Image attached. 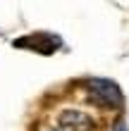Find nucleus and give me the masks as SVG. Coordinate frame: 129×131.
Masks as SVG:
<instances>
[{"label":"nucleus","instance_id":"obj_1","mask_svg":"<svg viewBox=\"0 0 129 131\" xmlns=\"http://www.w3.org/2000/svg\"><path fill=\"white\" fill-rule=\"evenodd\" d=\"M55 124L65 131H96L98 122L91 112L81 107H62L55 117Z\"/></svg>","mask_w":129,"mask_h":131},{"label":"nucleus","instance_id":"obj_2","mask_svg":"<svg viewBox=\"0 0 129 131\" xmlns=\"http://www.w3.org/2000/svg\"><path fill=\"white\" fill-rule=\"evenodd\" d=\"M38 131H65V129H60L55 122H48V124H41V129Z\"/></svg>","mask_w":129,"mask_h":131}]
</instances>
